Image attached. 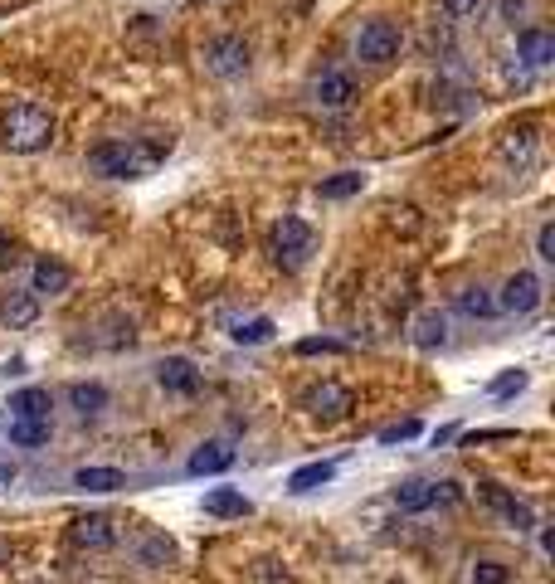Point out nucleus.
Returning <instances> with one entry per match:
<instances>
[{
	"label": "nucleus",
	"mask_w": 555,
	"mask_h": 584,
	"mask_svg": "<svg viewBox=\"0 0 555 584\" xmlns=\"http://www.w3.org/2000/svg\"><path fill=\"white\" fill-rule=\"evenodd\" d=\"M54 112L44 103H15V108L0 112V146L15 151V156H35L54 142Z\"/></svg>",
	"instance_id": "1"
},
{
	"label": "nucleus",
	"mask_w": 555,
	"mask_h": 584,
	"mask_svg": "<svg viewBox=\"0 0 555 584\" xmlns=\"http://www.w3.org/2000/svg\"><path fill=\"white\" fill-rule=\"evenodd\" d=\"M171 151V142H103L88 151V171L93 176H112V181H132V176H147L151 166Z\"/></svg>",
	"instance_id": "2"
},
{
	"label": "nucleus",
	"mask_w": 555,
	"mask_h": 584,
	"mask_svg": "<svg viewBox=\"0 0 555 584\" xmlns=\"http://www.w3.org/2000/svg\"><path fill=\"white\" fill-rule=\"evenodd\" d=\"M312 249H317V234H312L307 219L283 215L278 224H273V254H278L283 268H302V263L312 258Z\"/></svg>",
	"instance_id": "3"
},
{
	"label": "nucleus",
	"mask_w": 555,
	"mask_h": 584,
	"mask_svg": "<svg viewBox=\"0 0 555 584\" xmlns=\"http://www.w3.org/2000/svg\"><path fill=\"white\" fill-rule=\"evenodd\" d=\"M356 59H366V64L400 59V25L395 20H366L361 35H356Z\"/></svg>",
	"instance_id": "4"
},
{
	"label": "nucleus",
	"mask_w": 555,
	"mask_h": 584,
	"mask_svg": "<svg viewBox=\"0 0 555 584\" xmlns=\"http://www.w3.org/2000/svg\"><path fill=\"white\" fill-rule=\"evenodd\" d=\"M205 69L215 78H239L249 69V39L244 35H215L205 44Z\"/></svg>",
	"instance_id": "5"
},
{
	"label": "nucleus",
	"mask_w": 555,
	"mask_h": 584,
	"mask_svg": "<svg viewBox=\"0 0 555 584\" xmlns=\"http://www.w3.org/2000/svg\"><path fill=\"white\" fill-rule=\"evenodd\" d=\"M302 404H307V414H312V419H322V424H336V419H346V414L356 409L351 390H346V385H336V380L312 385V390L302 395Z\"/></svg>",
	"instance_id": "6"
},
{
	"label": "nucleus",
	"mask_w": 555,
	"mask_h": 584,
	"mask_svg": "<svg viewBox=\"0 0 555 584\" xmlns=\"http://www.w3.org/2000/svg\"><path fill=\"white\" fill-rule=\"evenodd\" d=\"M69 541L78 550H108L117 546V521L108 511H88V516H74L69 521Z\"/></svg>",
	"instance_id": "7"
},
{
	"label": "nucleus",
	"mask_w": 555,
	"mask_h": 584,
	"mask_svg": "<svg viewBox=\"0 0 555 584\" xmlns=\"http://www.w3.org/2000/svg\"><path fill=\"white\" fill-rule=\"evenodd\" d=\"M541 307V278L531 273V268H521L507 278V288L497 297V312H512V317H526V312H536Z\"/></svg>",
	"instance_id": "8"
},
{
	"label": "nucleus",
	"mask_w": 555,
	"mask_h": 584,
	"mask_svg": "<svg viewBox=\"0 0 555 584\" xmlns=\"http://www.w3.org/2000/svg\"><path fill=\"white\" fill-rule=\"evenodd\" d=\"M312 103L322 112H346L356 103V78L346 69H327L317 83H312Z\"/></svg>",
	"instance_id": "9"
},
{
	"label": "nucleus",
	"mask_w": 555,
	"mask_h": 584,
	"mask_svg": "<svg viewBox=\"0 0 555 584\" xmlns=\"http://www.w3.org/2000/svg\"><path fill=\"white\" fill-rule=\"evenodd\" d=\"M478 492H482V502H487V507L507 516V526H517V531H531V526H536L531 507H526V502H517V497L507 492V487H497V482H482Z\"/></svg>",
	"instance_id": "10"
},
{
	"label": "nucleus",
	"mask_w": 555,
	"mask_h": 584,
	"mask_svg": "<svg viewBox=\"0 0 555 584\" xmlns=\"http://www.w3.org/2000/svg\"><path fill=\"white\" fill-rule=\"evenodd\" d=\"M229 468H234V448L220 443V438H215V443H205V448H195V453H190V463H185V473L190 477H215V473H229Z\"/></svg>",
	"instance_id": "11"
},
{
	"label": "nucleus",
	"mask_w": 555,
	"mask_h": 584,
	"mask_svg": "<svg viewBox=\"0 0 555 584\" xmlns=\"http://www.w3.org/2000/svg\"><path fill=\"white\" fill-rule=\"evenodd\" d=\"M156 380H161V390H176V395H195L200 390V370L185 356H166L156 365Z\"/></svg>",
	"instance_id": "12"
},
{
	"label": "nucleus",
	"mask_w": 555,
	"mask_h": 584,
	"mask_svg": "<svg viewBox=\"0 0 555 584\" xmlns=\"http://www.w3.org/2000/svg\"><path fill=\"white\" fill-rule=\"evenodd\" d=\"M69 283H74L69 263H59V258H39L35 278H30V292H35V297H59V292H69Z\"/></svg>",
	"instance_id": "13"
},
{
	"label": "nucleus",
	"mask_w": 555,
	"mask_h": 584,
	"mask_svg": "<svg viewBox=\"0 0 555 584\" xmlns=\"http://www.w3.org/2000/svg\"><path fill=\"white\" fill-rule=\"evenodd\" d=\"M517 54L531 64V69H546L555 59V35L551 30H541V25H526L517 35Z\"/></svg>",
	"instance_id": "14"
},
{
	"label": "nucleus",
	"mask_w": 555,
	"mask_h": 584,
	"mask_svg": "<svg viewBox=\"0 0 555 584\" xmlns=\"http://www.w3.org/2000/svg\"><path fill=\"white\" fill-rule=\"evenodd\" d=\"M64 400L74 404L83 419H93V414H103V409H108V390H103L98 380H74V385L64 390Z\"/></svg>",
	"instance_id": "15"
},
{
	"label": "nucleus",
	"mask_w": 555,
	"mask_h": 584,
	"mask_svg": "<svg viewBox=\"0 0 555 584\" xmlns=\"http://www.w3.org/2000/svg\"><path fill=\"white\" fill-rule=\"evenodd\" d=\"M0 317H5V327L10 331H25L39 317V297L35 292H10V297L0 302Z\"/></svg>",
	"instance_id": "16"
},
{
	"label": "nucleus",
	"mask_w": 555,
	"mask_h": 584,
	"mask_svg": "<svg viewBox=\"0 0 555 584\" xmlns=\"http://www.w3.org/2000/svg\"><path fill=\"white\" fill-rule=\"evenodd\" d=\"M444 341H448L444 312H419V317H414V346H419V351H439Z\"/></svg>",
	"instance_id": "17"
},
{
	"label": "nucleus",
	"mask_w": 555,
	"mask_h": 584,
	"mask_svg": "<svg viewBox=\"0 0 555 584\" xmlns=\"http://www.w3.org/2000/svg\"><path fill=\"white\" fill-rule=\"evenodd\" d=\"M205 511H210V516H249L254 502H249L239 487H215V492H205Z\"/></svg>",
	"instance_id": "18"
},
{
	"label": "nucleus",
	"mask_w": 555,
	"mask_h": 584,
	"mask_svg": "<svg viewBox=\"0 0 555 584\" xmlns=\"http://www.w3.org/2000/svg\"><path fill=\"white\" fill-rule=\"evenodd\" d=\"M10 419H49V390H39V385L15 390L10 395Z\"/></svg>",
	"instance_id": "19"
},
{
	"label": "nucleus",
	"mask_w": 555,
	"mask_h": 584,
	"mask_svg": "<svg viewBox=\"0 0 555 584\" xmlns=\"http://www.w3.org/2000/svg\"><path fill=\"white\" fill-rule=\"evenodd\" d=\"M5 438H10L15 448H44V443H49V419H10Z\"/></svg>",
	"instance_id": "20"
},
{
	"label": "nucleus",
	"mask_w": 555,
	"mask_h": 584,
	"mask_svg": "<svg viewBox=\"0 0 555 584\" xmlns=\"http://www.w3.org/2000/svg\"><path fill=\"white\" fill-rule=\"evenodd\" d=\"M395 507L400 511H429L434 507V482H419V477H414V482H400V487H395Z\"/></svg>",
	"instance_id": "21"
},
{
	"label": "nucleus",
	"mask_w": 555,
	"mask_h": 584,
	"mask_svg": "<svg viewBox=\"0 0 555 584\" xmlns=\"http://www.w3.org/2000/svg\"><path fill=\"white\" fill-rule=\"evenodd\" d=\"M74 487H83V492H117V487H127V477L117 468H78Z\"/></svg>",
	"instance_id": "22"
},
{
	"label": "nucleus",
	"mask_w": 555,
	"mask_h": 584,
	"mask_svg": "<svg viewBox=\"0 0 555 584\" xmlns=\"http://www.w3.org/2000/svg\"><path fill=\"white\" fill-rule=\"evenodd\" d=\"M336 477V463H307V468H297L288 477V492H317V487H327Z\"/></svg>",
	"instance_id": "23"
},
{
	"label": "nucleus",
	"mask_w": 555,
	"mask_h": 584,
	"mask_svg": "<svg viewBox=\"0 0 555 584\" xmlns=\"http://www.w3.org/2000/svg\"><path fill=\"white\" fill-rule=\"evenodd\" d=\"M361 185H366L361 171H341V176L317 185V195H322V200H351V195H361Z\"/></svg>",
	"instance_id": "24"
},
{
	"label": "nucleus",
	"mask_w": 555,
	"mask_h": 584,
	"mask_svg": "<svg viewBox=\"0 0 555 584\" xmlns=\"http://www.w3.org/2000/svg\"><path fill=\"white\" fill-rule=\"evenodd\" d=\"M137 555H142V565H171V560H176V541H171V536H161V531H151Z\"/></svg>",
	"instance_id": "25"
},
{
	"label": "nucleus",
	"mask_w": 555,
	"mask_h": 584,
	"mask_svg": "<svg viewBox=\"0 0 555 584\" xmlns=\"http://www.w3.org/2000/svg\"><path fill=\"white\" fill-rule=\"evenodd\" d=\"M458 312L463 317H492L497 312V297L487 288H468V292H458Z\"/></svg>",
	"instance_id": "26"
},
{
	"label": "nucleus",
	"mask_w": 555,
	"mask_h": 584,
	"mask_svg": "<svg viewBox=\"0 0 555 584\" xmlns=\"http://www.w3.org/2000/svg\"><path fill=\"white\" fill-rule=\"evenodd\" d=\"M234 341H239V346H263V341H273V322H268V317L239 322V327H234Z\"/></svg>",
	"instance_id": "27"
},
{
	"label": "nucleus",
	"mask_w": 555,
	"mask_h": 584,
	"mask_svg": "<svg viewBox=\"0 0 555 584\" xmlns=\"http://www.w3.org/2000/svg\"><path fill=\"white\" fill-rule=\"evenodd\" d=\"M346 346L332 341V336H307V341H297V356H341Z\"/></svg>",
	"instance_id": "28"
},
{
	"label": "nucleus",
	"mask_w": 555,
	"mask_h": 584,
	"mask_svg": "<svg viewBox=\"0 0 555 584\" xmlns=\"http://www.w3.org/2000/svg\"><path fill=\"white\" fill-rule=\"evenodd\" d=\"M517 390H526V370H507V375L492 380V395H497V400H507V395H517Z\"/></svg>",
	"instance_id": "29"
},
{
	"label": "nucleus",
	"mask_w": 555,
	"mask_h": 584,
	"mask_svg": "<svg viewBox=\"0 0 555 584\" xmlns=\"http://www.w3.org/2000/svg\"><path fill=\"white\" fill-rule=\"evenodd\" d=\"M473 584H507V565H497V560L473 565Z\"/></svg>",
	"instance_id": "30"
},
{
	"label": "nucleus",
	"mask_w": 555,
	"mask_h": 584,
	"mask_svg": "<svg viewBox=\"0 0 555 584\" xmlns=\"http://www.w3.org/2000/svg\"><path fill=\"white\" fill-rule=\"evenodd\" d=\"M414 434H419V419H405V424H390V429H380V443H409Z\"/></svg>",
	"instance_id": "31"
},
{
	"label": "nucleus",
	"mask_w": 555,
	"mask_h": 584,
	"mask_svg": "<svg viewBox=\"0 0 555 584\" xmlns=\"http://www.w3.org/2000/svg\"><path fill=\"white\" fill-rule=\"evenodd\" d=\"M536 254L555 263V224H541V234H536Z\"/></svg>",
	"instance_id": "32"
},
{
	"label": "nucleus",
	"mask_w": 555,
	"mask_h": 584,
	"mask_svg": "<svg viewBox=\"0 0 555 584\" xmlns=\"http://www.w3.org/2000/svg\"><path fill=\"white\" fill-rule=\"evenodd\" d=\"M478 5L482 0H444L448 20H468V15H478Z\"/></svg>",
	"instance_id": "33"
},
{
	"label": "nucleus",
	"mask_w": 555,
	"mask_h": 584,
	"mask_svg": "<svg viewBox=\"0 0 555 584\" xmlns=\"http://www.w3.org/2000/svg\"><path fill=\"white\" fill-rule=\"evenodd\" d=\"M20 263V244L15 239H0V268H15Z\"/></svg>",
	"instance_id": "34"
},
{
	"label": "nucleus",
	"mask_w": 555,
	"mask_h": 584,
	"mask_svg": "<svg viewBox=\"0 0 555 584\" xmlns=\"http://www.w3.org/2000/svg\"><path fill=\"white\" fill-rule=\"evenodd\" d=\"M10 560H15V546H10V541H5V536H0V570H5V565H10Z\"/></svg>",
	"instance_id": "35"
}]
</instances>
